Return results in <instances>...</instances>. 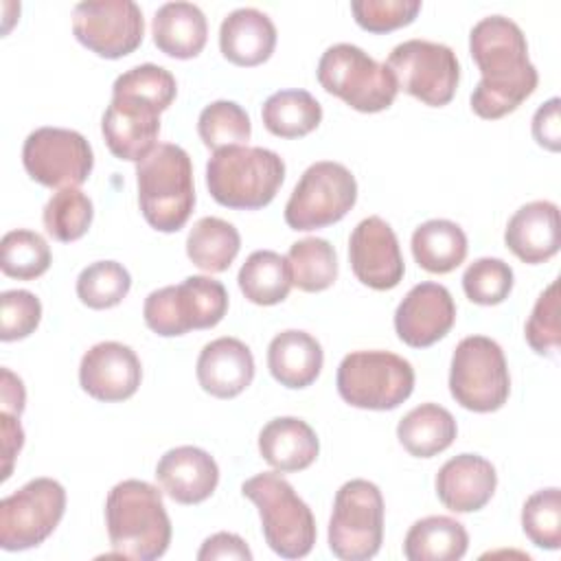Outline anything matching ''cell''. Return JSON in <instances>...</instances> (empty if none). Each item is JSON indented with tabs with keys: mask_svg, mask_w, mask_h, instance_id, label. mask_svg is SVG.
Returning <instances> with one entry per match:
<instances>
[{
	"mask_svg": "<svg viewBox=\"0 0 561 561\" xmlns=\"http://www.w3.org/2000/svg\"><path fill=\"white\" fill-rule=\"evenodd\" d=\"M285 180L283 158L265 147H226L206 162V186L226 208L256 210L267 206Z\"/></svg>",
	"mask_w": 561,
	"mask_h": 561,
	"instance_id": "obj_4",
	"label": "cell"
},
{
	"mask_svg": "<svg viewBox=\"0 0 561 561\" xmlns=\"http://www.w3.org/2000/svg\"><path fill=\"white\" fill-rule=\"evenodd\" d=\"M504 243L519 261L530 265L552 259L561 248L559 206L535 199L517 208L506 224Z\"/></svg>",
	"mask_w": 561,
	"mask_h": 561,
	"instance_id": "obj_22",
	"label": "cell"
},
{
	"mask_svg": "<svg viewBox=\"0 0 561 561\" xmlns=\"http://www.w3.org/2000/svg\"><path fill=\"white\" fill-rule=\"evenodd\" d=\"M140 379V359L123 342H99L83 353L79 364V383L96 401H125L136 394Z\"/></svg>",
	"mask_w": 561,
	"mask_h": 561,
	"instance_id": "obj_19",
	"label": "cell"
},
{
	"mask_svg": "<svg viewBox=\"0 0 561 561\" xmlns=\"http://www.w3.org/2000/svg\"><path fill=\"white\" fill-rule=\"evenodd\" d=\"M469 548L465 526L447 515H430L414 522L403 539L408 561H458Z\"/></svg>",
	"mask_w": 561,
	"mask_h": 561,
	"instance_id": "obj_29",
	"label": "cell"
},
{
	"mask_svg": "<svg viewBox=\"0 0 561 561\" xmlns=\"http://www.w3.org/2000/svg\"><path fill=\"white\" fill-rule=\"evenodd\" d=\"M522 530L537 548L557 550L561 546V491L557 486L535 491L524 502Z\"/></svg>",
	"mask_w": 561,
	"mask_h": 561,
	"instance_id": "obj_39",
	"label": "cell"
},
{
	"mask_svg": "<svg viewBox=\"0 0 561 561\" xmlns=\"http://www.w3.org/2000/svg\"><path fill=\"white\" fill-rule=\"evenodd\" d=\"M533 138L548 151L561 149V116L557 96L548 99L543 105L537 107L533 116Z\"/></svg>",
	"mask_w": 561,
	"mask_h": 561,
	"instance_id": "obj_45",
	"label": "cell"
},
{
	"mask_svg": "<svg viewBox=\"0 0 561 561\" xmlns=\"http://www.w3.org/2000/svg\"><path fill=\"white\" fill-rule=\"evenodd\" d=\"M335 386L353 408L394 410L414 390V368L390 351H353L340 362Z\"/></svg>",
	"mask_w": 561,
	"mask_h": 561,
	"instance_id": "obj_8",
	"label": "cell"
},
{
	"mask_svg": "<svg viewBox=\"0 0 561 561\" xmlns=\"http://www.w3.org/2000/svg\"><path fill=\"white\" fill-rule=\"evenodd\" d=\"M357 202L355 175L340 162L320 160L305 169L285 204L291 230H316L340 221Z\"/></svg>",
	"mask_w": 561,
	"mask_h": 561,
	"instance_id": "obj_11",
	"label": "cell"
},
{
	"mask_svg": "<svg viewBox=\"0 0 561 561\" xmlns=\"http://www.w3.org/2000/svg\"><path fill=\"white\" fill-rule=\"evenodd\" d=\"M513 267L495 256H482L467 265L462 274L465 296L476 305H500L513 289Z\"/></svg>",
	"mask_w": 561,
	"mask_h": 561,
	"instance_id": "obj_40",
	"label": "cell"
},
{
	"mask_svg": "<svg viewBox=\"0 0 561 561\" xmlns=\"http://www.w3.org/2000/svg\"><path fill=\"white\" fill-rule=\"evenodd\" d=\"M151 35L158 50L175 59H191L202 53L208 37L204 11L193 2H164L151 20Z\"/></svg>",
	"mask_w": 561,
	"mask_h": 561,
	"instance_id": "obj_27",
	"label": "cell"
},
{
	"mask_svg": "<svg viewBox=\"0 0 561 561\" xmlns=\"http://www.w3.org/2000/svg\"><path fill=\"white\" fill-rule=\"evenodd\" d=\"M320 85L357 112L388 110L397 99V81L386 64L373 59L355 44L329 46L316 68Z\"/></svg>",
	"mask_w": 561,
	"mask_h": 561,
	"instance_id": "obj_6",
	"label": "cell"
},
{
	"mask_svg": "<svg viewBox=\"0 0 561 561\" xmlns=\"http://www.w3.org/2000/svg\"><path fill=\"white\" fill-rule=\"evenodd\" d=\"M72 33L105 59L134 53L145 35V18L131 0H83L72 9Z\"/></svg>",
	"mask_w": 561,
	"mask_h": 561,
	"instance_id": "obj_15",
	"label": "cell"
},
{
	"mask_svg": "<svg viewBox=\"0 0 561 561\" xmlns=\"http://www.w3.org/2000/svg\"><path fill=\"white\" fill-rule=\"evenodd\" d=\"M162 491L178 504H199L208 500L219 482L215 458L193 445H180L162 454L156 465Z\"/></svg>",
	"mask_w": 561,
	"mask_h": 561,
	"instance_id": "obj_20",
	"label": "cell"
},
{
	"mask_svg": "<svg viewBox=\"0 0 561 561\" xmlns=\"http://www.w3.org/2000/svg\"><path fill=\"white\" fill-rule=\"evenodd\" d=\"M42 320V302L28 289H7L0 294V340L15 342L28 337Z\"/></svg>",
	"mask_w": 561,
	"mask_h": 561,
	"instance_id": "obj_43",
	"label": "cell"
},
{
	"mask_svg": "<svg viewBox=\"0 0 561 561\" xmlns=\"http://www.w3.org/2000/svg\"><path fill=\"white\" fill-rule=\"evenodd\" d=\"M66 511V489L53 478H33L0 502L2 550H28L46 541Z\"/></svg>",
	"mask_w": 561,
	"mask_h": 561,
	"instance_id": "obj_13",
	"label": "cell"
},
{
	"mask_svg": "<svg viewBox=\"0 0 561 561\" xmlns=\"http://www.w3.org/2000/svg\"><path fill=\"white\" fill-rule=\"evenodd\" d=\"M94 217L92 199L79 188L57 191L44 206L42 219L46 232L57 241H77L81 239Z\"/></svg>",
	"mask_w": 561,
	"mask_h": 561,
	"instance_id": "obj_37",
	"label": "cell"
},
{
	"mask_svg": "<svg viewBox=\"0 0 561 561\" xmlns=\"http://www.w3.org/2000/svg\"><path fill=\"white\" fill-rule=\"evenodd\" d=\"M324 364L320 342L300 329H287L272 337L267 346V368L272 377L291 390L311 386Z\"/></svg>",
	"mask_w": 561,
	"mask_h": 561,
	"instance_id": "obj_26",
	"label": "cell"
},
{
	"mask_svg": "<svg viewBox=\"0 0 561 561\" xmlns=\"http://www.w3.org/2000/svg\"><path fill=\"white\" fill-rule=\"evenodd\" d=\"M351 11L364 31L388 33L410 24L421 11V0H353Z\"/></svg>",
	"mask_w": 561,
	"mask_h": 561,
	"instance_id": "obj_44",
	"label": "cell"
},
{
	"mask_svg": "<svg viewBox=\"0 0 561 561\" xmlns=\"http://www.w3.org/2000/svg\"><path fill=\"white\" fill-rule=\"evenodd\" d=\"M287 263L291 272V285H296L300 291H324L337 278L335 248L320 237H307L291 243Z\"/></svg>",
	"mask_w": 561,
	"mask_h": 561,
	"instance_id": "obj_34",
	"label": "cell"
},
{
	"mask_svg": "<svg viewBox=\"0 0 561 561\" xmlns=\"http://www.w3.org/2000/svg\"><path fill=\"white\" fill-rule=\"evenodd\" d=\"M263 125L278 138L311 134L322 121V105L307 90H278L261 107Z\"/></svg>",
	"mask_w": 561,
	"mask_h": 561,
	"instance_id": "obj_33",
	"label": "cell"
},
{
	"mask_svg": "<svg viewBox=\"0 0 561 561\" xmlns=\"http://www.w3.org/2000/svg\"><path fill=\"white\" fill-rule=\"evenodd\" d=\"M112 94L140 96L164 112L178 94V83L167 68L156 64H140L116 77Z\"/></svg>",
	"mask_w": 561,
	"mask_h": 561,
	"instance_id": "obj_41",
	"label": "cell"
},
{
	"mask_svg": "<svg viewBox=\"0 0 561 561\" xmlns=\"http://www.w3.org/2000/svg\"><path fill=\"white\" fill-rule=\"evenodd\" d=\"M105 526L112 552L125 559H160L171 543V519L162 493L145 480H123L105 500Z\"/></svg>",
	"mask_w": 561,
	"mask_h": 561,
	"instance_id": "obj_2",
	"label": "cell"
},
{
	"mask_svg": "<svg viewBox=\"0 0 561 561\" xmlns=\"http://www.w3.org/2000/svg\"><path fill=\"white\" fill-rule=\"evenodd\" d=\"M241 294L254 305H278L291 289V272L287 256L274 250H254L237 276Z\"/></svg>",
	"mask_w": 561,
	"mask_h": 561,
	"instance_id": "obj_31",
	"label": "cell"
},
{
	"mask_svg": "<svg viewBox=\"0 0 561 561\" xmlns=\"http://www.w3.org/2000/svg\"><path fill=\"white\" fill-rule=\"evenodd\" d=\"M138 204L145 221L158 232H178L195 206L193 164L188 153L173 142H158L136 162Z\"/></svg>",
	"mask_w": 561,
	"mask_h": 561,
	"instance_id": "obj_3",
	"label": "cell"
},
{
	"mask_svg": "<svg viewBox=\"0 0 561 561\" xmlns=\"http://www.w3.org/2000/svg\"><path fill=\"white\" fill-rule=\"evenodd\" d=\"M261 517L265 543L283 559H302L316 543V519L294 486L276 471H263L241 484Z\"/></svg>",
	"mask_w": 561,
	"mask_h": 561,
	"instance_id": "obj_5",
	"label": "cell"
},
{
	"mask_svg": "<svg viewBox=\"0 0 561 561\" xmlns=\"http://www.w3.org/2000/svg\"><path fill=\"white\" fill-rule=\"evenodd\" d=\"M195 373L204 392L217 399H232L252 383L254 357L241 340L224 335L199 351Z\"/></svg>",
	"mask_w": 561,
	"mask_h": 561,
	"instance_id": "obj_23",
	"label": "cell"
},
{
	"mask_svg": "<svg viewBox=\"0 0 561 561\" xmlns=\"http://www.w3.org/2000/svg\"><path fill=\"white\" fill-rule=\"evenodd\" d=\"M467 234L449 219L423 221L412 232V256L432 274H447L456 270L467 256Z\"/></svg>",
	"mask_w": 561,
	"mask_h": 561,
	"instance_id": "obj_30",
	"label": "cell"
},
{
	"mask_svg": "<svg viewBox=\"0 0 561 561\" xmlns=\"http://www.w3.org/2000/svg\"><path fill=\"white\" fill-rule=\"evenodd\" d=\"M241 248L239 230L221 217H202L186 237V254L195 267L219 274L230 267Z\"/></svg>",
	"mask_w": 561,
	"mask_h": 561,
	"instance_id": "obj_32",
	"label": "cell"
},
{
	"mask_svg": "<svg viewBox=\"0 0 561 561\" xmlns=\"http://www.w3.org/2000/svg\"><path fill=\"white\" fill-rule=\"evenodd\" d=\"M449 392L465 410L495 412L511 394V375L502 346L486 335L462 337L451 355Z\"/></svg>",
	"mask_w": 561,
	"mask_h": 561,
	"instance_id": "obj_9",
	"label": "cell"
},
{
	"mask_svg": "<svg viewBox=\"0 0 561 561\" xmlns=\"http://www.w3.org/2000/svg\"><path fill=\"white\" fill-rule=\"evenodd\" d=\"M469 53L482 75L469 99L480 118H502L535 92L539 75L528 59L526 35L511 18L486 15L476 22Z\"/></svg>",
	"mask_w": 561,
	"mask_h": 561,
	"instance_id": "obj_1",
	"label": "cell"
},
{
	"mask_svg": "<svg viewBox=\"0 0 561 561\" xmlns=\"http://www.w3.org/2000/svg\"><path fill=\"white\" fill-rule=\"evenodd\" d=\"M348 261L357 280L370 289L386 291L401 283L405 263L394 230L381 217L362 219L348 239Z\"/></svg>",
	"mask_w": 561,
	"mask_h": 561,
	"instance_id": "obj_16",
	"label": "cell"
},
{
	"mask_svg": "<svg viewBox=\"0 0 561 561\" xmlns=\"http://www.w3.org/2000/svg\"><path fill=\"white\" fill-rule=\"evenodd\" d=\"M456 322V302L440 283L414 285L394 311V331L412 348H425L443 340Z\"/></svg>",
	"mask_w": 561,
	"mask_h": 561,
	"instance_id": "obj_18",
	"label": "cell"
},
{
	"mask_svg": "<svg viewBox=\"0 0 561 561\" xmlns=\"http://www.w3.org/2000/svg\"><path fill=\"white\" fill-rule=\"evenodd\" d=\"M397 88L430 107L447 105L460 81L456 53L438 42L408 39L392 48L386 59Z\"/></svg>",
	"mask_w": 561,
	"mask_h": 561,
	"instance_id": "obj_12",
	"label": "cell"
},
{
	"mask_svg": "<svg viewBox=\"0 0 561 561\" xmlns=\"http://www.w3.org/2000/svg\"><path fill=\"white\" fill-rule=\"evenodd\" d=\"M276 46V26L267 13L254 7L230 11L219 26L221 55L234 66H259L267 61Z\"/></svg>",
	"mask_w": 561,
	"mask_h": 561,
	"instance_id": "obj_24",
	"label": "cell"
},
{
	"mask_svg": "<svg viewBox=\"0 0 561 561\" xmlns=\"http://www.w3.org/2000/svg\"><path fill=\"white\" fill-rule=\"evenodd\" d=\"M107 149L127 162H140L151 153L160 134V110L131 94H112L101 118Z\"/></svg>",
	"mask_w": 561,
	"mask_h": 561,
	"instance_id": "obj_17",
	"label": "cell"
},
{
	"mask_svg": "<svg viewBox=\"0 0 561 561\" xmlns=\"http://www.w3.org/2000/svg\"><path fill=\"white\" fill-rule=\"evenodd\" d=\"M383 497L375 482H344L333 500L329 548L342 561H368L383 541Z\"/></svg>",
	"mask_w": 561,
	"mask_h": 561,
	"instance_id": "obj_10",
	"label": "cell"
},
{
	"mask_svg": "<svg viewBox=\"0 0 561 561\" xmlns=\"http://www.w3.org/2000/svg\"><path fill=\"white\" fill-rule=\"evenodd\" d=\"M22 164L31 180L48 188H77L94 167L85 136L66 127H37L22 147Z\"/></svg>",
	"mask_w": 561,
	"mask_h": 561,
	"instance_id": "obj_14",
	"label": "cell"
},
{
	"mask_svg": "<svg viewBox=\"0 0 561 561\" xmlns=\"http://www.w3.org/2000/svg\"><path fill=\"white\" fill-rule=\"evenodd\" d=\"M197 559L199 561H213V559H243V561H250L252 550L234 533H215L202 543V548L197 550Z\"/></svg>",
	"mask_w": 561,
	"mask_h": 561,
	"instance_id": "obj_46",
	"label": "cell"
},
{
	"mask_svg": "<svg viewBox=\"0 0 561 561\" xmlns=\"http://www.w3.org/2000/svg\"><path fill=\"white\" fill-rule=\"evenodd\" d=\"M259 451L280 473L307 469L320 451L313 427L298 416H276L259 432Z\"/></svg>",
	"mask_w": 561,
	"mask_h": 561,
	"instance_id": "obj_25",
	"label": "cell"
},
{
	"mask_svg": "<svg viewBox=\"0 0 561 561\" xmlns=\"http://www.w3.org/2000/svg\"><path fill=\"white\" fill-rule=\"evenodd\" d=\"M131 287V276L116 261H96L77 276V296L90 309L116 307Z\"/></svg>",
	"mask_w": 561,
	"mask_h": 561,
	"instance_id": "obj_38",
	"label": "cell"
},
{
	"mask_svg": "<svg viewBox=\"0 0 561 561\" xmlns=\"http://www.w3.org/2000/svg\"><path fill=\"white\" fill-rule=\"evenodd\" d=\"M197 134L202 142L213 149H226L237 145H248L252 134V123L248 112L234 101H213L199 112Z\"/></svg>",
	"mask_w": 561,
	"mask_h": 561,
	"instance_id": "obj_36",
	"label": "cell"
},
{
	"mask_svg": "<svg viewBox=\"0 0 561 561\" xmlns=\"http://www.w3.org/2000/svg\"><path fill=\"white\" fill-rule=\"evenodd\" d=\"M20 416H13L9 412H0V436H2V480L11 476L13 460L20 454L24 445V430L18 421Z\"/></svg>",
	"mask_w": 561,
	"mask_h": 561,
	"instance_id": "obj_47",
	"label": "cell"
},
{
	"mask_svg": "<svg viewBox=\"0 0 561 561\" xmlns=\"http://www.w3.org/2000/svg\"><path fill=\"white\" fill-rule=\"evenodd\" d=\"M526 342L537 355H554L561 344L559 324V283L552 280L537 298L526 320Z\"/></svg>",
	"mask_w": 561,
	"mask_h": 561,
	"instance_id": "obj_42",
	"label": "cell"
},
{
	"mask_svg": "<svg viewBox=\"0 0 561 561\" xmlns=\"http://www.w3.org/2000/svg\"><path fill=\"white\" fill-rule=\"evenodd\" d=\"M228 311L224 283L210 276H186L180 285L153 289L142 305L145 324L162 335L175 337L191 329H210Z\"/></svg>",
	"mask_w": 561,
	"mask_h": 561,
	"instance_id": "obj_7",
	"label": "cell"
},
{
	"mask_svg": "<svg viewBox=\"0 0 561 561\" xmlns=\"http://www.w3.org/2000/svg\"><path fill=\"white\" fill-rule=\"evenodd\" d=\"M0 403L2 412H9L13 416H20L24 412L26 403V390L18 375H13L9 368H2V381H0Z\"/></svg>",
	"mask_w": 561,
	"mask_h": 561,
	"instance_id": "obj_48",
	"label": "cell"
},
{
	"mask_svg": "<svg viewBox=\"0 0 561 561\" xmlns=\"http://www.w3.org/2000/svg\"><path fill=\"white\" fill-rule=\"evenodd\" d=\"M53 254L39 232L18 228L0 241V270L18 280H33L50 267Z\"/></svg>",
	"mask_w": 561,
	"mask_h": 561,
	"instance_id": "obj_35",
	"label": "cell"
},
{
	"mask_svg": "<svg viewBox=\"0 0 561 561\" xmlns=\"http://www.w3.org/2000/svg\"><path fill=\"white\" fill-rule=\"evenodd\" d=\"M436 495L454 513H473L486 506L497 486L495 467L478 454H458L436 473Z\"/></svg>",
	"mask_w": 561,
	"mask_h": 561,
	"instance_id": "obj_21",
	"label": "cell"
},
{
	"mask_svg": "<svg viewBox=\"0 0 561 561\" xmlns=\"http://www.w3.org/2000/svg\"><path fill=\"white\" fill-rule=\"evenodd\" d=\"M458 434L454 414L438 403L412 408L397 425V438L403 449L416 458H432L445 451Z\"/></svg>",
	"mask_w": 561,
	"mask_h": 561,
	"instance_id": "obj_28",
	"label": "cell"
}]
</instances>
